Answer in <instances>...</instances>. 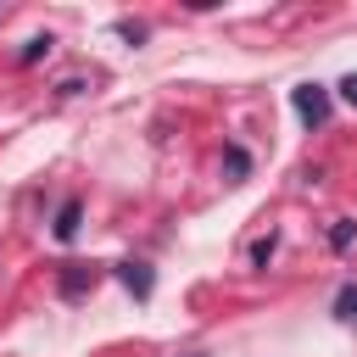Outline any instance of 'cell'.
<instances>
[{
  "instance_id": "obj_1",
  "label": "cell",
  "mask_w": 357,
  "mask_h": 357,
  "mask_svg": "<svg viewBox=\"0 0 357 357\" xmlns=\"http://www.w3.org/2000/svg\"><path fill=\"white\" fill-rule=\"evenodd\" d=\"M290 106H296V117H301L307 128H318V123L329 117V89H324V84H296V89H290Z\"/></svg>"
},
{
  "instance_id": "obj_2",
  "label": "cell",
  "mask_w": 357,
  "mask_h": 357,
  "mask_svg": "<svg viewBox=\"0 0 357 357\" xmlns=\"http://www.w3.org/2000/svg\"><path fill=\"white\" fill-rule=\"evenodd\" d=\"M78 223H84V201H78V195H67V201L56 206V223H50V234L67 245V240H78Z\"/></svg>"
},
{
  "instance_id": "obj_3",
  "label": "cell",
  "mask_w": 357,
  "mask_h": 357,
  "mask_svg": "<svg viewBox=\"0 0 357 357\" xmlns=\"http://www.w3.org/2000/svg\"><path fill=\"white\" fill-rule=\"evenodd\" d=\"M89 284H95V268H89V262H67V268H61V279H56V290H61L67 301H78Z\"/></svg>"
},
{
  "instance_id": "obj_4",
  "label": "cell",
  "mask_w": 357,
  "mask_h": 357,
  "mask_svg": "<svg viewBox=\"0 0 357 357\" xmlns=\"http://www.w3.org/2000/svg\"><path fill=\"white\" fill-rule=\"evenodd\" d=\"M117 279H123V284H128L139 301L156 290V279H151V268H145V262H117Z\"/></svg>"
},
{
  "instance_id": "obj_5",
  "label": "cell",
  "mask_w": 357,
  "mask_h": 357,
  "mask_svg": "<svg viewBox=\"0 0 357 357\" xmlns=\"http://www.w3.org/2000/svg\"><path fill=\"white\" fill-rule=\"evenodd\" d=\"M335 318H346V324H357V284H346V290L335 296Z\"/></svg>"
},
{
  "instance_id": "obj_6",
  "label": "cell",
  "mask_w": 357,
  "mask_h": 357,
  "mask_svg": "<svg viewBox=\"0 0 357 357\" xmlns=\"http://www.w3.org/2000/svg\"><path fill=\"white\" fill-rule=\"evenodd\" d=\"M50 45H56L50 33H33V39L22 45V61H39V56H50Z\"/></svg>"
},
{
  "instance_id": "obj_7",
  "label": "cell",
  "mask_w": 357,
  "mask_h": 357,
  "mask_svg": "<svg viewBox=\"0 0 357 357\" xmlns=\"http://www.w3.org/2000/svg\"><path fill=\"white\" fill-rule=\"evenodd\" d=\"M351 240H357V223H346V218H340V223L329 229V245H335V251H346Z\"/></svg>"
},
{
  "instance_id": "obj_8",
  "label": "cell",
  "mask_w": 357,
  "mask_h": 357,
  "mask_svg": "<svg viewBox=\"0 0 357 357\" xmlns=\"http://www.w3.org/2000/svg\"><path fill=\"white\" fill-rule=\"evenodd\" d=\"M223 162H229V173H234V178H245V167H251V156H245L240 145H229V151H223Z\"/></svg>"
},
{
  "instance_id": "obj_9",
  "label": "cell",
  "mask_w": 357,
  "mask_h": 357,
  "mask_svg": "<svg viewBox=\"0 0 357 357\" xmlns=\"http://www.w3.org/2000/svg\"><path fill=\"white\" fill-rule=\"evenodd\" d=\"M273 245H279V234H268V240H257V245H251V262H268V257H273Z\"/></svg>"
},
{
  "instance_id": "obj_10",
  "label": "cell",
  "mask_w": 357,
  "mask_h": 357,
  "mask_svg": "<svg viewBox=\"0 0 357 357\" xmlns=\"http://www.w3.org/2000/svg\"><path fill=\"white\" fill-rule=\"evenodd\" d=\"M340 100H346V106H357V73H346V78H340Z\"/></svg>"
}]
</instances>
